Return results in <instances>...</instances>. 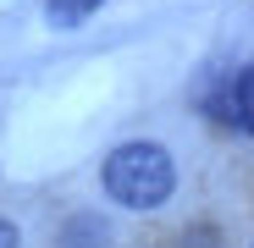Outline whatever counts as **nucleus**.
Returning <instances> with one entry per match:
<instances>
[{
    "instance_id": "f257e3e1",
    "label": "nucleus",
    "mask_w": 254,
    "mask_h": 248,
    "mask_svg": "<svg viewBox=\"0 0 254 248\" xmlns=\"http://www.w3.org/2000/svg\"><path fill=\"white\" fill-rule=\"evenodd\" d=\"M177 188V165L160 144H122L105 160V193L127 210H160Z\"/></svg>"
},
{
    "instance_id": "f03ea898",
    "label": "nucleus",
    "mask_w": 254,
    "mask_h": 248,
    "mask_svg": "<svg viewBox=\"0 0 254 248\" xmlns=\"http://www.w3.org/2000/svg\"><path fill=\"white\" fill-rule=\"evenodd\" d=\"M249 66H232L221 83H216V94H210V116L221 121V127H238V133H249Z\"/></svg>"
},
{
    "instance_id": "7ed1b4c3",
    "label": "nucleus",
    "mask_w": 254,
    "mask_h": 248,
    "mask_svg": "<svg viewBox=\"0 0 254 248\" xmlns=\"http://www.w3.org/2000/svg\"><path fill=\"white\" fill-rule=\"evenodd\" d=\"M100 6H105V0H50L45 11H50V22H56V28H77L83 17H94Z\"/></svg>"
},
{
    "instance_id": "20e7f679",
    "label": "nucleus",
    "mask_w": 254,
    "mask_h": 248,
    "mask_svg": "<svg viewBox=\"0 0 254 248\" xmlns=\"http://www.w3.org/2000/svg\"><path fill=\"white\" fill-rule=\"evenodd\" d=\"M0 248H17V226L11 221H0Z\"/></svg>"
}]
</instances>
